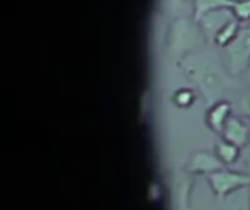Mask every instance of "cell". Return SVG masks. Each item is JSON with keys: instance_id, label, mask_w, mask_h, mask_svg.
Masks as SVG:
<instances>
[{"instance_id": "14", "label": "cell", "mask_w": 250, "mask_h": 210, "mask_svg": "<svg viewBox=\"0 0 250 210\" xmlns=\"http://www.w3.org/2000/svg\"><path fill=\"white\" fill-rule=\"evenodd\" d=\"M245 75H246V79H248V82L250 83V66H249V69H248V72H246Z\"/></svg>"}, {"instance_id": "3", "label": "cell", "mask_w": 250, "mask_h": 210, "mask_svg": "<svg viewBox=\"0 0 250 210\" xmlns=\"http://www.w3.org/2000/svg\"><path fill=\"white\" fill-rule=\"evenodd\" d=\"M208 180L218 199H227L239 190L250 187V174L246 172L220 170L217 172L209 174Z\"/></svg>"}, {"instance_id": "9", "label": "cell", "mask_w": 250, "mask_h": 210, "mask_svg": "<svg viewBox=\"0 0 250 210\" xmlns=\"http://www.w3.org/2000/svg\"><path fill=\"white\" fill-rule=\"evenodd\" d=\"M239 22L240 20L233 16L220 28V31L215 34V42L220 47H227L236 38V35L239 34Z\"/></svg>"}, {"instance_id": "2", "label": "cell", "mask_w": 250, "mask_h": 210, "mask_svg": "<svg viewBox=\"0 0 250 210\" xmlns=\"http://www.w3.org/2000/svg\"><path fill=\"white\" fill-rule=\"evenodd\" d=\"M224 48L227 70L233 76L246 73L250 66V26L239 31L236 38Z\"/></svg>"}, {"instance_id": "8", "label": "cell", "mask_w": 250, "mask_h": 210, "mask_svg": "<svg viewBox=\"0 0 250 210\" xmlns=\"http://www.w3.org/2000/svg\"><path fill=\"white\" fill-rule=\"evenodd\" d=\"M242 148L236 146L234 143L229 142V140H220L215 146V153L217 156L223 161L224 165H234L236 162H239L240 155H242Z\"/></svg>"}, {"instance_id": "12", "label": "cell", "mask_w": 250, "mask_h": 210, "mask_svg": "<svg viewBox=\"0 0 250 210\" xmlns=\"http://www.w3.org/2000/svg\"><path fill=\"white\" fill-rule=\"evenodd\" d=\"M237 110L243 117L250 118V91L240 95V98L237 101Z\"/></svg>"}, {"instance_id": "11", "label": "cell", "mask_w": 250, "mask_h": 210, "mask_svg": "<svg viewBox=\"0 0 250 210\" xmlns=\"http://www.w3.org/2000/svg\"><path fill=\"white\" fill-rule=\"evenodd\" d=\"M195 101V94L190 89H180L176 94V102L180 107H189Z\"/></svg>"}, {"instance_id": "5", "label": "cell", "mask_w": 250, "mask_h": 210, "mask_svg": "<svg viewBox=\"0 0 250 210\" xmlns=\"http://www.w3.org/2000/svg\"><path fill=\"white\" fill-rule=\"evenodd\" d=\"M221 134L224 136L226 140L234 143V145L239 146V148H245V146L249 143V127L246 126V123H245L240 117L231 115V117L227 120V123H226V126H224V130H223Z\"/></svg>"}, {"instance_id": "10", "label": "cell", "mask_w": 250, "mask_h": 210, "mask_svg": "<svg viewBox=\"0 0 250 210\" xmlns=\"http://www.w3.org/2000/svg\"><path fill=\"white\" fill-rule=\"evenodd\" d=\"M233 13L239 20H250V0H237Z\"/></svg>"}, {"instance_id": "7", "label": "cell", "mask_w": 250, "mask_h": 210, "mask_svg": "<svg viewBox=\"0 0 250 210\" xmlns=\"http://www.w3.org/2000/svg\"><path fill=\"white\" fill-rule=\"evenodd\" d=\"M237 0H195V19L199 22L207 15L217 10L234 9Z\"/></svg>"}, {"instance_id": "4", "label": "cell", "mask_w": 250, "mask_h": 210, "mask_svg": "<svg viewBox=\"0 0 250 210\" xmlns=\"http://www.w3.org/2000/svg\"><path fill=\"white\" fill-rule=\"evenodd\" d=\"M224 164L223 161L217 156V153H209V152H195L189 162H188V171L190 174H199V175H209L212 172H217L223 170Z\"/></svg>"}, {"instance_id": "6", "label": "cell", "mask_w": 250, "mask_h": 210, "mask_svg": "<svg viewBox=\"0 0 250 210\" xmlns=\"http://www.w3.org/2000/svg\"><path fill=\"white\" fill-rule=\"evenodd\" d=\"M231 110L233 107L227 101H217L212 105H209V110L207 113L208 127L215 133H223L227 120L231 117Z\"/></svg>"}, {"instance_id": "13", "label": "cell", "mask_w": 250, "mask_h": 210, "mask_svg": "<svg viewBox=\"0 0 250 210\" xmlns=\"http://www.w3.org/2000/svg\"><path fill=\"white\" fill-rule=\"evenodd\" d=\"M239 164H240V168H242L243 172L250 174V142L243 148L240 159H239Z\"/></svg>"}, {"instance_id": "1", "label": "cell", "mask_w": 250, "mask_h": 210, "mask_svg": "<svg viewBox=\"0 0 250 210\" xmlns=\"http://www.w3.org/2000/svg\"><path fill=\"white\" fill-rule=\"evenodd\" d=\"M188 72L211 105L218 101L229 85L226 73L221 72L218 64L212 60H193L188 67Z\"/></svg>"}]
</instances>
